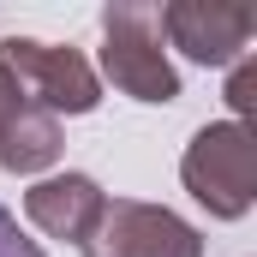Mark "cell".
Instances as JSON below:
<instances>
[{"label":"cell","mask_w":257,"mask_h":257,"mask_svg":"<svg viewBox=\"0 0 257 257\" xmlns=\"http://www.w3.org/2000/svg\"><path fill=\"white\" fill-rule=\"evenodd\" d=\"M180 180L186 192L215 215V221H239L257 203V144L251 126L215 120V126L192 132L186 156H180Z\"/></svg>","instance_id":"1"},{"label":"cell","mask_w":257,"mask_h":257,"mask_svg":"<svg viewBox=\"0 0 257 257\" xmlns=\"http://www.w3.org/2000/svg\"><path fill=\"white\" fill-rule=\"evenodd\" d=\"M102 72L114 90H126L132 102H174L180 96V72L168 60V42H162V18L156 6H108L102 12Z\"/></svg>","instance_id":"2"},{"label":"cell","mask_w":257,"mask_h":257,"mask_svg":"<svg viewBox=\"0 0 257 257\" xmlns=\"http://www.w3.org/2000/svg\"><path fill=\"white\" fill-rule=\"evenodd\" d=\"M0 66L24 84V102L42 114H90L102 102V78L78 48L60 42H36V36H6L0 42Z\"/></svg>","instance_id":"3"},{"label":"cell","mask_w":257,"mask_h":257,"mask_svg":"<svg viewBox=\"0 0 257 257\" xmlns=\"http://www.w3.org/2000/svg\"><path fill=\"white\" fill-rule=\"evenodd\" d=\"M84 257H203V233L168 203L144 197H114L102 203L90 239L78 245Z\"/></svg>","instance_id":"4"},{"label":"cell","mask_w":257,"mask_h":257,"mask_svg":"<svg viewBox=\"0 0 257 257\" xmlns=\"http://www.w3.org/2000/svg\"><path fill=\"white\" fill-rule=\"evenodd\" d=\"M156 18H162V42L197 66H233L257 36V12L245 0H168L156 6Z\"/></svg>","instance_id":"5"},{"label":"cell","mask_w":257,"mask_h":257,"mask_svg":"<svg viewBox=\"0 0 257 257\" xmlns=\"http://www.w3.org/2000/svg\"><path fill=\"white\" fill-rule=\"evenodd\" d=\"M102 186L90 180V174H48V180H36L30 192H24V215H30V227H42L48 239H66V245H84L90 239V227H96V215H102Z\"/></svg>","instance_id":"6"},{"label":"cell","mask_w":257,"mask_h":257,"mask_svg":"<svg viewBox=\"0 0 257 257\" xmlns=\"http://www.w3.org/2000/svg\"><path fill=\"white\" fill-rule=\"evenodd\" d=\"M60 150H66V138H60V120L54 114H42V108H18L6 126H0V168L6 174H48L54 162H60Z\"/></svg>","instance_id":"7"},{"label":"cell","mask_w":257,"mask_h":257,"mask_svg":"<svg viewBox=\"0 0 257 257\" xmlns=\"http://www.w3.org/2000/svg\"><path fill=\"white\" fill-rule=\"evenodd\" d=\"M227 108H233V126H245L257 108V60L251 54H239L233 72H227Z\"/></svg>","instance_id":"8"},{"label":"cell","mask_w":257,"mask_h":257,"mask_svg":"<svg viewBox=\"0 0 257 257\" xmlns=\"http://www.w3.org/2000/svg\"><path fill=\"white\" fill-rule=\"evenodd\" d=\"M0 257H48L24 227H18V215H12L6 203H0Z\"/></svg>","instance_id":"9"},{"label":"cell","mask_w":257,"mask_h":257,"mask_svg":"<svg viewBox=\"0 0 257 257\" xmlns=\"http://www.w3.org/2000/svg\"><path fill=\"white\" fill-rule=\"evenodd\" d=\"M18 108H24V84H18V78H12V72L0 66V126H6V120H12Z\"/></svg>","instance_id":"10"}]
</instances>
